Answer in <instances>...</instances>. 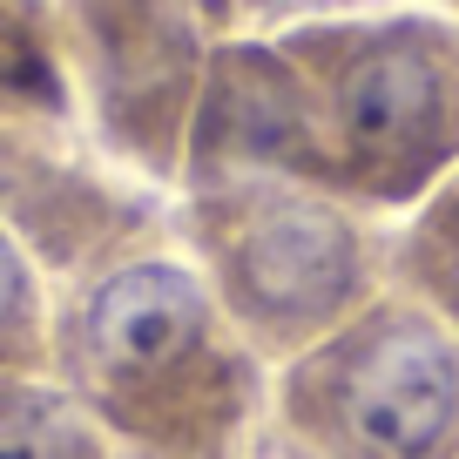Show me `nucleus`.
<instances>
[{
	"mask_svg": "<svg viewBox=\"0 0 459 459\" xmlns=\"http://www.w3.org/2000/svg\"><path fill=\"white\" fill-rule=\"evenodd\" d=\"M28 365H48V298L28 250L0 223V372H28Z\"/></svg>",
	"mask_w": 459,
	"mask_h": 459,
	"instance_id": "7",
	"label": "nucleus"
},
{
	"mask_svg": "<svg viewBox=\"0 0 459 459\" xmlns=\"http://www.w3.org/2000/svg\"><path fill=\"white\" fill-rule=\"evenodd\" d=\"M271 459H459V338L412 298L372 304L271 365Z\"/></svg>",
	"mask_w": 459,
	"mask_h": 459,
	"instance_id": "2",
	"label": "nucleus"
},
{
	"mask_svg": "<svg viewBox=\"0 0 459 459\" xmlns=\"http://www.w3.org/2000/svg\"><path fill=\"white\" fill-rule=\"evenodd\" d=\"M48 372L95 412L115 459H250L271 365L196 264L129 250L48 311Z\"/></svg>",
	"mask_w": 459,
	"mask_h": 459,
	"instance_id": "1",
	"label": "nucleus"
},
{
	"mask_svg": "<svg viewBox=\"0 0 459 459\" xmlns=\"http://www.w3.org/2000/svg\"><path fill=\"white\" fill-rule=\"evenodd\" d=\"M311 88L338 189L365 203H426L459 162V61L426 21L331 28L290 48Z\"/></svg>",
	"mask_w": 459,
	"mask_h": 459,
	"instance_id": "4",
	"label": "nucleus"
},
{
	"mask_svg": "<svg viewBox=\"0 0 459 459\" xmlns=\"http://www.w3.org/2000/svg\"><path fill=\"white\" fill-rule=\"evenodd\" d=\"M196 271L264 365L298 359L378 298V264L338 189L277 169L189 176Z\"/></svg>",
	"mask_w": 459,
	"mask_h": 459,
	"instance_id": "3",
	"label": "nucleus"
},
{
	"mask_svg": "<svg viewBox=\"0 0 459 459\" xmlns=\"http://www.w3.org/2000/svg\"><path fill=\"white\" fill-rule=\"evenodd\" d=\"M399 290H412L432 317L459 338V169L419 203L399 244Z\"/></svg>",
	"mask_w": 459,
	"mask_h": 459,
	"instance_id": "6",
	"label": "nucleus"
},
{
	"mask_svg": "<svg viewBox=\"0 0 459 459\" xmlns=\"http://www.w3.org/2000/svg\"><path fill=\"white\" fill-rule=\"evenodd\" d=\"M0 459H115V446L48 365H28L0 372Z\"/></svg>",
	"mask_w": 459,
	"mask_h": 459,
	"instance_id": "5",
	"label": "nucleus"
}]
</instances>
